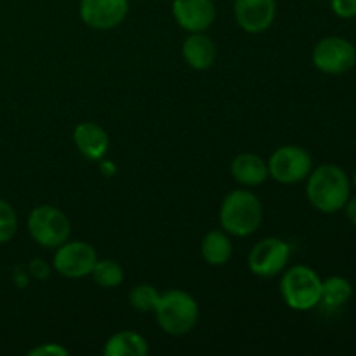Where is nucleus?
<instances>
[{
    "instance_id": "4be33fe9",
    "label": "nucleus",
    "mask_w": 356,
    "mask_h": 356,
    "mask_svg": "<svg viewBox=\"0 0 356 356\" xmlns=\"http://www.w3.org/2000/svg\"><path fill=\"white\" fill-rule=\"evenodd\" d=\"M334 14L343 19H353L356 17V0H330Z\"/></svg>"
},
{
    "instance_id": "4468645a",
    "label": "nucleus",
    "mask_w": 356,
    "mask_h": 356,
    "mask_svg": "<svg viewBox=\"0 0 356 356\" xmlns=\"http://www.w3.org/2000/svg\"><path fill=\"white\" fill-rule=\"evenodd\" d=\"M183 58L190 68L204 72L216 63L218 47H216L214 40L207 37L204 31L190 33V37L183 44Z\"/></svg>"
},
{
    "instance_id": "0eeeda50",
    "label": "nucleus",
    "mask_w": 356,
    "mask_h": 356,
    "mask_svg": "<svg viewBox=\"0 0 356 356\" xmlns=\"http://www.w3.org/2000/svg\"><path fill=\"white\" fill-rule=\"evenodd\" d=\"M313 65L327 75H343L356 65V47L344 37H325L313 49Z\"/></svg>"
},
{
    "instance_id": "9b49d317",
    "label": "nucleus",
    "mask_w": 356,
    "mask_h": 356,
    "mask_svg": "<svg viewBox=\"0 0 356 356\" xmlns=\"http://www.w3.org/2000/svg\"><path fill=\"white\" fill-rule=\"evenodd\" d=\"M172 16L183 30L198 33L216 21V6L212 0H174Z\"/></svg>"
},
{
    "instance_id": "39448f33",
    "label": "nucleus",
    "mask_w": 356,
    "mask_h": 356,
    "mask_svg": "<svg viewBox=\"0 0 356 356\" xmlns=\"http://www.w3.org/2000/svg\"><path fill=\"white\" fill-rule=\"evenodd\" d=\"M28 232L38 245L58 249L70 238L72 225L59 209L52 205H38L28 216Z\"/></svg>"
},
{
    "instance_id": "20e7f679",
    "label": "nucleus",
    "mask_w": 356,
    "mask_h": 356,
    "mask_svg": "<svg viewBox=\"0 0 356 356\" xmlns=\"http://www.w3.org/2000/svg\"><path fill=\"white\" fill-rule=\"evenodd\" d=\"M282 299L296 312H309L322 299V278L309 266L289 268L280 280Z\"/></svg>"
},
{
    "instance_id": "a878e982",
    "label": "nucleus",
    "mask_w": 356,
    "mask_h": 356,
    "mask_svg": "<svg viewBox=\"0 0 356 356\" xmlns=\"http://www.w3.org/2000/svg\"><path fill=\"white\" fill-rule=\"evenodd\" d=\"M353 184L356 186V169H355V174H353Z\"/></svg>"
},
{
    "instance_id": "6e6552de",
    "label": "nucleus",
    "mask_w": 356,
    "mask_h": 356,
    "mask_svg": "<svg viewBox=\"0 0 356 356\" xmlns=\"http://www.w3.org/2000/svg\"><path fill=\"white\" fill-rule=\"evenodd\" d=\"M291 259V245L277 236L257 242L249 254V268L256 277L275 278L284 273Z\"/></svg>"
},
{
    "instance_id": "393cba45",
    "label": "nucleus",
    "mask_w": 356,
    "mask_h": 356,
    "mask_svg": "<svg viewBox=\"0 0 356 356\" xmlns=\"http://www.w3.org/2000/svg\"><path fill=\"white\" fill-rule=\"evenodd\" d=\"M344 209H346L348 219L356 226V197L350 198V200L346 202V205H344Z\"/></svg>"
},
{
    "instance_id": "aec40b11",
    "label": "nucleus",
    "mask_w": 356,
    "mask_h": 356,
    "mask_svg": "<svg viewBox=\"0 0 356 356\" xmlns=\"http://www.w3.org/2000/svg\"><path fill=\"white\" fill-rule=\"evenodd\" d=\"M159 299L160 292L149 284L136 285L131 291V294H129V302H131L132 308L143 313L155 312L156 305H159Z\"/></svg>"
},
{
    "instance_id": "412c9836",
    "label": "nucleus",
    "mask_w": 356,
    "mask_h": 356,
    "mask_svg": "<svg viewBox=\"0 0 356 356\" xmlns=\"http://www.w3.org/2000/svg\"><path fill=\"white\" fill-rule=\"evenodd\" d=\"M17 232V216L9 202L0 198V243H7Z\"/></svg>"
},
{
    "instance_id": "7ed1b4c3",
    "label": "nucleus",
    "mask_w": 356,
    "mask_h": 356,
    "mask_svg": "<svg viewBox=\"0 0 356 356\" xmlns=\"http://www.w3.org/2000/svg\"><path fill=\"white\" fill-rule=\"evenodd\" d=\"M197 301L184 291H167L160 294L159 305L155 308L156 322L163 332L170 336H184L195 329L198 322Z\"/></svg>"
},
{
    "instance_id": "6ab92c4d",
    "label": "nucleus",
    "mask_w": 356,
    "mask_h": 356,
    "mask_svg": "<svg viewBox=\"0 0 356 356\" xmlns=\"http://www.w3.org/2000/svg\"><path fill=\"white\" fill-rule=\"evenodd\" d=\"M90 277L99 287L115 289L124 282V268L113 259H97Z\"/></svg>"
},
{
    "instance_id": "1a4fd4ad",
    "label": "nucleus",
    "mask_w": 356,
    "mask_h": 356,
    "mask_svg": "<svg viewBox=\"0 0 356 356\" xmlns=\"http://www.w3.org/2000/svg\"><path fill=\"white\" fill-rule=\"evenodd\" d=\"M97 263V252L87 242H68L56 249L52 266L61 277L83 278L89 277Z\"/></svg>"
},
{
    "instance_id": "b1692460",
    "label": "nucleus",
    "mask_w": 356,
    "mask_h": 356,
    "mask_svg": "<svg viewBox=\"0 0 356 356\" xmlns=\"http://www.w3.org/2000/svg\"><path fill=\"white\" fill-rule=\"evenodd\" d=\"M28 273L37 278V280H45L51 275V266L44 259H33L28 264Z\"/></svg>"
},
{
    "instance_id": "f3484780",
    "label": "nucleus",
    "mask_w": 356,
    "mask_h": 356,
    "mask_svg": "<svg viewBox=\"0 0 356 356\" xmlns=\"http://www.w3.org/2000/svg\"><path fill=\"white\" fill-rule=\"evenodd\" d=\"M200 252L205 263L212 264V266H222V264L228 263L233 254V245L228 233L225 229L222 232H219V229L209 232L202 240Z\"/></svg>"
},
{
    "instance_id": "5701e85b",
    "label": "nucleus",
    "mask_w": 356,
    "mask_h": 356,
    "mask_svg": "<svg viewBox=\"0 0 356 356\" xmlns=\"http://www.w3.org/2000/svg\"><path fill=\"white\" fill-rule=\"evenodd\" d=\"M30 356H68L70 351L65 346L56 343H44L40 346L33 348V350L28 351Z\"/></svg>"
},
{
    "instance_id": "f03ea898",
    "label": "nucleus",
    "mask_w": 356,
    "mask_h": 356,
    "mask_svg": "<svg viewBox=\"0 0 356 356\" xmlns=\"http://www.w3.org/2000/svg\"><path fill=\"white\" fill-rule=\"evenodd\" d=\"M219 222L221 228L233 236H249L256 233L263 222V204L259 197L249 190H233L222 200Z\"/></svg>"
},
{
    "instance_id": "ddd939ff",
    "label": "nucleus",
    "mask_w": 356,
    "mask_h": 356,
    "mask_svg": "<svg viewBox=\"0 0 356 356\" xmlns=\"http://www.w3.org/2000/svg\"><path fill=\"white\" fill-rule=\"evenodd\" d=\"M73 143H75L76 149L92 162L103 159L110 148V138H108L106 131L94 122H82L76 125L73 131Z\"/></svg>"
},
{
    "instance_id": "f257e3e1",
    "label": "nucleus",
    "mask_w": 356,
    "mask_h": 356,
    "mask_svg": "<svg viewBox=\"0 0 356 356\" xmlns=\"http://www.w3.org/2000/svg\"><path fill=\"white\" fill-rule=\"evenodd\" d=\"M351 183L348 174L334 163H323L312 170L306 184V197L316 211L334 214L343 211L350 200Z\"/></svg>"
},
{
    "instance_id": "9d476101",
    "label": "nucleus",
    "mask_w": 356,
    "mask_h": 356,
    "mask_svg": "<svg viewBox=\"0 0 356 356\" xmlns=\"http://www.w3.org/2000/svg\"><path fill=\"white\" fill-rule=\"evenodd\" d=\"M129 13V0H82L80 17L94 30H111L124 23Z\"/></svg>"
},
{
    "instance_id": "f8f14e48",
    "label": "nucleus",
    "mask_w": 356,
    "mask_h": 356,
    "mask_svg": "<svg viewBox=\"0 0 356 356\" xmlns=\"http://www.w3.org/2000/svg\"><path fill=\"white\" fill-rule=\"evenodd\" d=\"M277 16L275 0H235L236 23L247 33H263Z\"/></svg>"
},
{
    "instance_id": "a211bd4d",
    "label": "nucleus",
    "mask_w": 356,
    "mask_h": 356,
    "mask_svg": "<svg viewBox=\"0 0 356 356\" xmlns=\"http://www.w3.org/2000/svg\"><path fill=\"white\" fill-rule=\"evenodd\" d=\"M353 296V287L350 280L344 277H329L327 280H322V299L320 305L329 312H337L343 308Z\"/></svg>"
},
{
    "instance_id": "423d86ee",
    "label": "nucleus",
    "mask_w": 356,
    "mask_h": 356,
    "mask_svg": "<svg viewBox=\"0 0 356 356\" xmlns=\"http://www.w3.org/2000/svg\"><path fill=\"white\" fill-rule=\"evenodd\" d=\"M312 170V155L305 148L296 145L280 146L268 160L270 177H273L280 184L301 183V181L308 179Z\"/></svg>"
},
{
    "instance_id": "2eb2a0df",
    "label": "nucleus",
    "mask_w": 356,
    "mask_h": 356,
    "mask_svg": "<svg viewBox=\"0 0 356 356\" xmlns=\"http://www.w3.org/2000/svg\"><path fill=\"white\" fill-rule=\"evenodd\" d=\"M232 176L242 186H259L270 177L268 162L254 153H240L232 162Z\"/></svg>"
},
{
    "instance_id": "dca6fc26",
    "label": "nucleus",
    "mask_w": 356,
    "mask_h": 356,
    "mask_svg": "<svg viewBox=\"0 0 356 356\" xmlns=\"http://www.w3.org/2000/svg\"><path fill=\"white\" fill-rule=\"evenodd\" d=\"M148 350V343L141 334L120 330L106 341L103 353L106 356H145Z\"/></svg>"
}]
</instances>
